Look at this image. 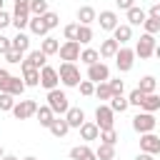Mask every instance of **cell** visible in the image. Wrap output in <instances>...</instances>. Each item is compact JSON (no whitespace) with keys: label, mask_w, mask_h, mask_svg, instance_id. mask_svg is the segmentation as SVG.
<instances>
[{"label":"cell","mask_w":160,"mask_h":160,"mask_svg":"<svg viewBox=\"0 0 160 160\" xmlns=\"http://www.w3.org/2000/svg\"><path fill=\"white\" fill-rule=\"evenodd\" d=\"M58 72H60V82L65 88H78L80 85V68L75 62H62L58 68Z\"/></svg>","instance_id":"obj_1"},{"label":"cell","mask_w":160,"mask_h":160,"mask_svg":"<svg viewBox=\"0 0 160 160\" xmlns=\"http://www.w3.org/2000/svg\"><path fill=\"white\" fill-rule=\"evenodd\" d=\"M48 105L52 108V112L55 115H65L68 110H70V102H68V95L60 90V88H55V90H48Z\"/></svg>","instance_id":"obj_2"},{"label":"cell","mask_w":160,"mask_h":160,"mask_svg":"<svg viewBox=\"0 0 160 160\" xmlns=\"http://www.w3.org/2000/svg\"><path fill=\"white\" fill-rule=\"evenodd\" d=\"M155 35H150V32H142L140 35V40H138V45H135V55L140 58V60H148V58H152L155 55Z\"/></svg>","instance_id":"obj_3"},{"label":"cell","mask_w":160,"mask_h":160,"mask_svg":"<svg viewBox=\"0 0 160 160\" xmlns=\"http://www.w3.org/2000/svg\"><path fill=\"white\" fill-rule=\"evenodd\" d=\"M155 125H158V120H155V115L152 112H138L135 118H132V130L135 132H140V135H145V132H152L155 130Z\"/></svg>","instance_id":"obj_4"},{"label":"cell","mask_w":160,"mask_h":160,"mask_svg":"<svg viewBox=\"0 0 160 160\" xmlns=\"http://www.w3.org/2000/svg\"><path fill=\"white\" fill-rule=\"evenodd\" d=\"M95 122H98L100 130L115 128V112H112V108L110 105H98L95 108Z\"/></svg>","instance_id":"obj_5"},{"label":"cell","mask_w":160,"mask_h":160,"mask_svg":"<svg viewBox=\"0 0 160 160\" xmlns=\"http://www.w3.org/2000/svg\"><path fill=\"white\" fill-rule=\"evenodd\" d=\"M135 58H138L135 50L120 45V50H118V55H115V65H118V70H120V72H130L132 65H135Z\"/></svg>","instance_id":"obj_6"},{"label":"cell","mask_w":160,"mask_h":160,"mask_svg":"<svg viewBox=\"0 0 160 160\" xmlns=\"http://www.w3.org/2000/svg\"><path fill=\"white\" fill-rule=\"evenodd\" d=\"M80 52L82 50H80V42L78 40H65L60 45V52L58 55H60L62 62H75V60H80Z\"/></svg>","instance_id":"obj_7"},{"label":"cell","mask_w":160,"mask_h":160,"mask_svg":"<svg viewBox=\"0 0 160 160\" xmlns=\"http://www.w3.org/2000/svg\"><path fill=\"white\" fill-rule=\"evenodd\" d=\"M38 108L40 105L35 100H18L15 108H12V115H15V120H28V118H32L38 112Z\"/></svg>","instance_id":"obj_8"},{"label":"cell","mask_w":160,"mask_h":160,"mask_svg":"<svg viewBox=\"0 0 160 160\" xmlns=\"http://www.w3.org/2000/svg\"><path fill=\"white\" fill-rule=\"evenodd\" d=\"M88 80H92L95 85L98 82H108L110 80V68L105 65V62H92V65H88Z\"/></svg>","instance_id":"obj_9"},{"label":"cell","mask_w":160,"mask_h":160,"mask_svg":"<svg viewBox=\"0 0 160 160\" xmlns=\"http://www.w3.org/2000/svg\"><path fill=\"white\" fill-rule=\"evenodd\" d=\"M40 85H42L45 90H55V88L60 85V72H58V68L45 65V68L40 70Z\"/></svg>","instance_id":"obj_10"},{"label":"cell","mask_w":160,"mask_h":160,"mask_svg":"<svg viewBox=\"0 0 160 160\" xmlns=\"http://www.w3.org/2000/svg\"><path fill=\"white\" fill-rule=\"evenodd\" d=\"M45 65H48V55L42 50H30L25 55V60L20 62V68H38V70H42Z\"/></svg>","instance_id":"obj_11"},{"label":"cell","mask_w":160,"mask_h":160,"mask_svg":"<svg viewBox=\"0 0 160 160\" xmlns=\"http://www.w3.org/2000/svg\"><path fill=\"white\" fill-rule=\"evenodd\" d=\"M140 150L142 152H150V155H160V138L155 132L140 135Z\"/></svg>","instance_id":"obj_12"},{"label":"cell","mask_w":160,"mask_h":160,"mask_svg":"<svg viewBox=\"0 0 160 160\" xmlns=\"http://www.w3.org/2000/svg\"><path fill=\"white\" fill-rule=\"evenodd\" d=\"M98 22H100V28H102V30H108V32H112V30L120 25V20H118V12H115V10H102V12L98 15Z\"/></svg>","instance_id":"obj_13"},{"label":"cell","mask_w":160,"mask_h":160,"mask_svg":"<svg viewBox=\"0 0 160 160\" xmlns=\"http://www.w3.org/2000/svg\"><path fill=\"white\" fill-rule=\"evenodd\" d=\"M78 130H80V138H82L85 142H90V140H100V128H98V122H88V120H85Z\"/></svg>","instance_id":"obj_14"},{"label":"cell","mask_w":160,"mask_h":160,"mask_svg":"<svg viewBox=\"0 0 160 160\" xmlns=\"http://www.w3.org/2000/svg\"><path fill=\"white\" fill-rule=\"evenodd\" d=\"M70 160H98V155L90 145H75L70 150Z\"/></svg>","instance_id":"obj_15"},{"label":"cell","mask_w":160,"mask_h":160,"mask_svg":"<svg viewBox=\"0 0 160 160\" xmlns=\"http://www.w3.org/2000/svg\"><path fill=\"white\" fill-rule=\"evenodd\" d=\"M35 118H38V122H40L42 128H50V125H52V120H55L58 115L52 112V108H50V105H40V108H38V112H35Z\"/></svg>","instance_id":"obj_16"},{"label":"cell","mask_w":160,"mask_h":160,"mask_svg":"<svg viewBox=\"0 0 160 160\" xmlns=\"http://www.w3.org/2000/svg\"><path fill=\"white\" fill-rule=\"evenodd\" d=\"M78 20H80V25H92V22L98 20L95 8H92V5H82V8H78Z\"/></svg>","instance_id":"obj_17"},{"label":"cell","mask_w":160,"mask_h":160,"mask_svg":"<svg viewBox=\"0 0 160 160\" xmlns=\"http://www.w3.org/2000/svg\"><path fill=\"white\" fill-rule=\"evenodd\" d=\"M118 50H120V42L115 38H108V40L100 42V58H115Z\"/></svg>","instance_id":"obj_18"},{"label":"cell","mask_w":160,"mask_h":160,"mask_svg":"<svg viewBox=\"0 0 160 160\" xmlns=\"http://www.w3.org/2000/svg\"><path fill=\"white\" fill-rule=\"evenodd\" d=\"M40 50L50 58V55H58L60 52V42H58V38H52V35H45L42 38V42H40Z\"/></svg>","instance_id":"obj_19"},{"label":"cell","mask_w":160,"mask_h":160,"mask_svg":"<svg viewBox=\"0 0 160 160\" xmlns=\"http://www.w3.org/2000/svg\"><path fill=\"white\" fill-rule=\"evenodd\" d=\"M125 12H128V25H142L145 18H148V12H145L142 8H138V5H132V8L125 10Z\"/></svg>","instance_id":"obj_20"},{"label":"cell","mask_w":160,"mask_h":160,"mask_svg":"<svg viewBox=\"0 0 160 160\" xmlns=\"http://www.w3.org/2000/svg\"><path fill=\"white\" fill-rule=\"evenodd\" d=\"M65 120H68L70 128H80V125L85 122V112H82L80 108H70V110L65 112Z\"/></svg>","instance_id":"obj_21"},{"label":"cell","mask_w":160,"mask_h":160,"mask_svg":"<svg viewBox=\"0 0 160 160\" xmlns=\"http://www.w3.org/2000/svg\"><path fill=\"white\" fill-rule=\"evenodd\" d=\"M28 28H30V32H32V35H38V38H45V35L50 32V30H48V25L42 22V18H38V15H32V18H30V25H28Z\"/></svg>","instance_id":"obj_22"},{"label":"cell","mask_w":160,"mask_h":160,"mask_svg":"<svg viewBox=\"0 0 160 160\" xmlns=\"http://www.w3.org/2000/svg\"><path fill=\"white\" fill-rule=\"evenodd\" d=\"M12 50H20V52H30V35H25L22 30H18V35L12 38Z\"/></svg>","instance_id":"obj_23"},{"label":"cell","mask_w":160,"mask_h":160,"mask_svg":"<svg viewBox=\"0 0 160 160\" xmlns=\"http://www.w3.org/2000/svg\"><path fill=\"white\" fill-rule=\"evenodd\" d=\"M22 80L28 88H38L40 85V70L38 68H22Z\"/></svg>","instance_id":"obj_24"},{"label":"cell","mask_w":160,"mask_h":160,"mask_svg":"<svg viewBox=\"0 0 160 160\" xmlns=\"http://www.w3.org/2000/svg\"><path fill=\"white\" fill-rule=\"evenodd\" d=\"M48 130H50L55 138H65V135H68V130H70V125H68V120H65V118H55V120H52V125H50Z\"/></svg>","instance_id":"obj_25"},{"label":"cell","mask_w":160,"mask_h":160,"mask_svg":"<svg viewBox=\"0 0 160 160\" xmlns=\"http://www.w3.org/2000/svg\"><path fill=\"white\" fill-rule=\"evenodd\" d=\"M112 38H115L120 45H125V42L132 38V25H118V28L112 30Z\"/></svg>","instance_id":"obj_26"},{"label":"cell","mask_w":160,"mask_h":160,"mask_svg":"<svg viewBox=\"0 0 160 160\" xmlns=\"http://www.w3.org/2000/svg\"><path fill=\"white\" fill-rule=\"evenodd\" d=\"M140 110H145V112H155V110H160V95H155V92L145 95V98H142Z\"/></svg>","instance_id":"obj_27"},{"label":"cell","mask_w":160,"mask_h":160,"mask_svg":"<svg viewBox=\"0 0 160 160\" xmlns=\"http://www.w3.org/2000/svg\"><path fill=\"white\" fill-rule=\"evenodd\" d=\"M95 155H98V160H115V145L100 142V145L95 148Z\"/></svg>","instance_id":"obj_28"},{"label":"cell","mask_w":160,"mask_h":160,"mask_svg":"<svg viewBox=\"0 0 160 160\" xmlns=\"http://www.w3.org/2000/svg\"><path fill=\"white\" fill-rule=\"evenodd\" d=\"M155 88H158V80H155L152 75H145V78H140V82H138V90H142L145 95L155 92Z\"/></svg>","instance_id":"obj_29"},{"label":"cell","mask_w":160,"mask_h":160,"mask_svg":"<svg viewBox=\"0 0 160 160\" xmlns=\"http://www.w3.org/2000/svg\"><path fill=\"white\" fill-rule=\"evenodd\" d=\"M110 108H112V112H125L130 108V100L122 98V95H112L110 98Z\"/></svg>","instance_id":"obj_30"},{"label":"cell","mask_w":160,"mask_h":160,"mask_svg":"<svg viewBox=\"0 0 160 160\" xmlns=\"http://www.w3.org/2000/svg\"><path fill=\"white\" fill-rule=\"evenodd\" d=\"M98 60H100V50H95V48H85L80 52V62H85V65H92Z\"/></svg>","instance_id":"obj_31"},{"label":"cell","mask_w":160,"mask_h":160,"mask_svg":"<svg viewBox=\"0 0 160 160\" xmlns=\"http://www.w3.org/2000/svg\"><path fill=\"white\" fill-rule=\"evenodd\" d=\"M78 42L80 45H90L92 42V28L90 25H80L78 28Z\"/></svg>","instance_id":"obj_32"},{"label":"cell","mask_w":160,"mask_h":160,"mask_svg":"<svg viewBox=\"0 0 160 160\" xmlns=\"http://www.w3.org/2000/svg\"><path fill=\"white\" fill-rule=\"evenodd\" d=\"M15 95H10V92H0V110L2 112H12V108H15Z\"/></svg>","instance_id":"obj_33"},{"label":"cell","mask_w":160,"mask_h":160,"mask_svg":"<svg viewBox=\"0 0 160 160\" xmlns=\"http://www.w3.org/2000/svg\"><path fill=\"white\" fill-rule=\"evenodd\" d=\"M25 88H28V85H25V80H20V78H15V75H12V80H10V88H8V92L18 98V95H22V92H25Z\"/></svg>","instance_id":"obj_34"},{"label":"cell","mask_w":160,"mask_h":160,"mask_svg":"<svg viewBox=\"0 0 160 160\" xmlns=\"http://www.w3.org/2000/svg\"><path fill=\"white\" fill-rule=\"evenodd\" d=\"M95 98H98V100H110V98H112L110 82H98V85H95Z\"/></svg>","instance_id":"obj_35"},{"label":"cell","mask_w":160,"mask_h":160,"mask_svg":"<svg viewBox=\"0 0 160 160\" xmlns=\"http://www.w3.org/2000/svg\"><path fill=\"white\" fill-rule=\"evenodd\" d=\"M142 28H145V32L158 35V32H160V20H158V18H152V15H148V18H145V22H142Z\"/></svg>","instance_id":"obj_36"},{"label":"cell","mask_w":160,"mask_h":160,"mask_svg":"<svg viewBox=\"0 0 160 160\" xmlns=\"http://www.w3.org/2000/svg\"><path fill=\"white\" fill-rule=\"evenodd\" d=\"M48 12V0H30V15H45Z\"/></svg>","instance_id":"obj_37"},{"label":"cell","mask_w":160,"mask_h":160,"mask_svg":"<svg viewBox=\"0 0 160 160\" xmlns=\"http://www.w3.org/2000/svg\"><path fill=\"white\" fill-rule=\"evenodd\" d=\"M30 12H20V15H12V25L18 28V30H25L28 25H30Z\"/></svg>","instance_id":"obj_38"},{"label":"cell","mask_w":160,"mask_h":160,"mask_svg":"<svg viewBox=\"0 0 160 160\" xmlns=\"http://www.w3.org/2000/svg\"><path fill=\"white\" fill-rule=\"evenodd\" d=\"M42 18V22L48 25V30H52V28H58L60 25V18H58V12H52V10H48L45 15H40Z\"/></svg>","instance_id":"obj_39"},{"label":"cell","mask_w":160,"mask_h":160,"mask_svg":"<svg viewBox=\"0 0 160 160\" xmlns=\"http://www.w3.org/2000/svg\"><path fill=\"white\" fill-rule=\"evenodd\" d=\"M22 55H25V52H20V50H8L2 58H5V62H10V65H20V62L25 60Z\"/></svg>","instance_id":"obj_40"},{"label":"cell","mask_w":160,"mask_h":160,"mask_svg":"<svg viewBox=\"0 0 160 160\" xmlns=\"http://www.w3.org/2000/svg\"><path fill=\"white\" fill-rule=\"evenodd\" d=\"M100 142L115 145V142H118V132H115V128H110V130H100Z\"/></svg>","instance_id":"obj_41"},{"label":"cell","mask_w":160,"mask_h":160,"mask_svg":"<svg viewBox=\"0 0 160 160\" xmlns=\"http://www.w3.org/2000/svg\"><path fill=\"white\" fill-rule=\"evenodd\" d=\"M78 28H80V22H70V25H65V28H62L65 40H78Z\"/></svg>","instance_id":"obj_42"},{"label":"cell","mask_w":160,"mask_h":160,"mask_svg":"<svg viewBox=\"0 0 160 160\" xmlns=\"http://www.w3.org/2000/svg\"><path fill=\"white\" fill-rule=\"evenodd\" d=\"M80 95H85V98H90V95H95V82L92 80H80Z\"/></svg>","instance_id":"obj_43"},{"label":"cell","mask_w":160,"mask_h":160,"mask_svg":"<svg viewBox=\"0 0 160 160\" xmlns=\"http://www.w3.org/2000/svg\"><path fill=\"white\" fill-rule=\"evenodd\" d=\"M10 80H12V75H10L5 68H0V92H8V88H10Z\"/></svg>","instance_id":"obj_44"},{"label":"cell","mask_w":160,"mask_h":160,"mask_svg":"<svg viewBox=\"0 0 160 160\" xmlns=\"http://www.w3.org/2000/svg\"><path fill=\"white\" fill-rule=\"evenodd\" d=\"M142 98H145V92H142V90H138V88H135V90H130V95H128L130 105H138V108L142 105Z\"/></svg>","instance_id":"obj_45"},{"label":"cell","mask_w":160,"mask_h":160,"mask_svg":"<svg viewBox=\"0 0 160 160\" xmlns=\"http://www.w3.org/2000/svg\"><path fill=\"white\" fill-rule=\"evenodd\" d=\"M110 82V90H112V95H122V90H125V82L120 80V78H115V80H108Z\"/></svg>","instance_id":"obj_46"},{"label":"cell","mask_w":160,"mask_h":160,"mask_svg":"<svg viewBox=\"0 0 160 160\" xmlns=\"http://www.w3.org/2000/svg\"><path fill=\"white\" fill-rule=\"evenodd\" d=\"M20 12H30V0H15L12 15H20Z\"/></svg>","instance_id":"obj_47"},{"label":"cell","mask_w":160,"mask_h":160,"mask_svg":"<svg viewBox=\"0 0 160 160\" xmlns=\"http://www.w3.org/2000/svg\"><path fill=\"white\" fill-rule=\"evenodd\" d=\"M8 50H12V38H5V35H0V55H5Z\"/></svg>","instance_id":"obj_48"},{"label":"cell","mask_w":160,"mask_h":160,"mask_svg":"<svg viewBox=\"0 0 160 160\" xmlns=\"http://www.w3.org/2000/svg\"><path fill=\"white\" fill-rule=\"evenodd\" d=\"M8 25H12V15H10V12H5V10H0V30H2V28H8Z\"/></svg>","instance_id":"obj_49"},{"label":"cell","mask_w":160,"mask_h":160,"mask_svg":"<svg viewBox=\"0 0 160 160\" xmlns=\"http://www.w3.org/2000/svg\"><path fill=\"white\" fill-rule=\"evenodd\" d=\"M115 5H118L120 10H130V8L135 5V0H115Z\"/></svg>","instance_id":"obj_50"},{"label":"cell","mask_w":160,"mask_h":160,"mask_svg":"<svg viewBox=\"0 0 160 160\" xmlns=\"http://www.w3.org/2000/svg\"><path fill=\"white\" fill-rule=\"evenodd\" d=\"M148 15H152V18H158V20H160V2L150 5V12H148Z\"/></svg>","instance_id":"obj_51"},{"label":"cell","mask_w":160,"mask_h":160,"mask_svg":"<svg viewBox=\"0 0 160 160\" xmlns=\"http://www.w3.org/2000/svg\"><path fill=\"white\" fill-rule=\"evenodd\" d=\"M135 160H155V155H150V152H142V150H140Z\"/></svg>","instance_id":"obj_52"},{"label":"cell","mask_w":160,"mask_h":160,"mask_svg":"<svg viewBox=\"0 0 160 160\" xmlns=\"http://www.w3.org/2000/svg\"><path fill=\"white\" fill-rule=\"evenodd\" d=\"M155 58L160 60V45H155Z\"/></svg>","instance_id":"obj_53"},{"label":"cell","mask_w":160,"mask_h":160,"mask_svg":"<svg viewBox=\"0 0 160 160\" xmlns=\"http://www.w3.org/2000/svg\"><path fill=\"white\" fill-rule=\"evenodd\" d=\"M2 160H18L15 155H2Z\"/></svg>","instance_id":"obj_54"},{"label":"cell","mask_w":160,"mask_h":160,"mask_svg":"<svg viewBox=\"0 0 160 160\" xmlns=\"http://www.w3.org/2000/svg\"><path fill=\"white\" fill-rule=\"evenodd\" d=\"M22 160H38V158H35V155H28V158H22Z\"/></svg>","instance_id":"obj_55"},{"label":"cell","mask_w":160,"mask_h":160,"mask_svg":"<svg viewBox=\"0 0 160 160\" xmlns=\"http://www.w3.org/2000/svg\"><path fill=\"white\" fill-rule=\"evenodd\" d=\"M2 155H5V150H2V145H0V160H2Z\"/></svg>","instance_id":"obj_56"},{"label":"cell","mask_w":160,"mask_h":160,"mask_svg":"<svg viewBox=\"0 0 160 160\" xmlns=\"http://www.w3.org/2000/svg\"><path fill=\"white\" fill-rule=\"evenodd\" d=\"M0 10H2V0H0Z\"/></svg>","instance_id":"obj_57"}]
</instances>
